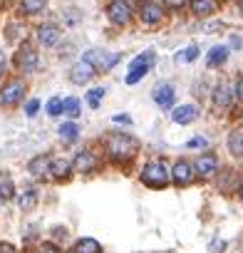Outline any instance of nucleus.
I'll return each mask as SVG.
<instances>
[{
  "label": "nucleus",
  "mask_w": 243,
  "mask_h": 253,
  "mask_svg": "<svg viewBox=\"0 0 243 253\" xmlns=\"http://www.w3.org/2000/svg\"><path fill=\"white\" fill-rule=\"evenodd\" d=\"M171 5H184V0H169Z\"/></svg>",
  "instance_id": "obj_38"
},
{
  "label": "nucleus",
  "mask_w": 243,
  "mask_h": 253,
  "mask_svg": "<svg viewBox=\"0 0 243 253\" xmlns=\"http://www.w3.org/2000/svg\"><path fill=\"white\" fill-rule=\"evenodd\" d=\"M47 8V0H23L20 3V13L23 15H38Z\"/></svg>",
  "instance_id": "obj_22"
},
{
  "label": "nucleus",
  "mask_w": 243,
  "mask_h": 253,
  "mask_svg": "<svg viewBox=\"0 0 243 253\" xmlns=\"http://www.w3.org/2000/svg\"><path fill=\"white\" fill-rule=\"evenodd\" d=\"M62 114H67L70 119H77L80 117V99H75V97L62 99Z\"/></svg>",
  "instance_id": "obj_27"
},
{
  "label": "nucleus",
  "mask_w": 243,
  "mask_h": 253,
  "mask_svg": "<svg viewBox=\"0 0 243 253\" xmlns=\"http://www.w3.org/2000/svg\"><path fill=\"white\" fill-rule=\"evenodd\" d=\"M139 15H142L144 23L157 25V23H162V18H164V5L159 3V0H144V3L139 5Z\"/></svg>",
  "instance_id": "obj_8"
},
{
  "label": "nucleus",
  "mask_w": 243,
  "mask_h": 253,
  "mask_svg": "<svg viewBox=\"0 0 243 253\" xmlns=\"http://www.w3.org/2000/svg\"><path fill=\"white\" fill-rule=\"evenodd\" d=\"M13 196H15V184H13L10 174L0 171V199H3V201H10Z\"/></svg>",
  "instance_id": "obj_18"
},
{
  "label": "nucleus",
  "mask_w": 243,
  "mask_h": 253,
  "mask_svg": "<svg viewBox=\"0 0 243 253\" xmlns=\"http://www.w3.org/2000/svg\"><path fill=\"white\" fill-rule=\"evenodd\" d=\"M154 102L159 107H171V102H174V87L171 84H159L154 89Z\"/></svg>",
  "instance_id": "obj_16"
},
{
  "label": "nucleus",
  "mask_w": 243,
  "mask_h": 253,
  "mask_svg": "<svg viewBox=\"0 0 243 253\" xmlns=\"http://www.w3.org/2000/svg\"><path fill=\"white\" fill-rule=\"evenodd\" d=\"M47 114H50V117H60V114H62V99H60V97H52V99L47 102Z\"/></svg>",
  "instance_id": "obj_30"
},
{
  "label": "nucleus",
  "mask_w": 243,
  "mask_h": 253,
  "mask_svg": "<svg viewBox=\"0 0 243 253\" xmlns=\"http://www.w3.org/2000/svg\"><path fill=\"white\" fill-rule=\"evenodd\" d=\"M152 65H154V52H144L142 57L132 60V65H129V75H127V82H129V84L139 82V80L152 70Z\"/></svg>",
  "instance_id": "obj_6"
},
{
  "label": "nucleus",
  "mask_w": 243,
  "mask_h": 253,
  "mask_svg": "<svg viewBox=\"0 0 243 253\" xmlns=\"http://www.w3.org/2000/svg\"><path fill=\"white\" fill-rule=\"evenodd\" d=\"M196 55H199V47H196V45H191V47H186L184 52H179V57H176V60H179V62H194V60H196Z\"/></svg>",
  "instance_id": "obj_29"
},
{
  "label": "nucleus",
  "mask_w": 243,
  "mask_h": 253,
  "mask_svg": "<svg viewBox=\"0 0 243 253\" xmlns=\"http://www.w3.org/2000/svg\"><path fill=\"white\" fill-rule=\"evenodd\" d=\"M189 147H191V149H194V147H206V139H203V137H196V139L189 142Z\"/></svg>",
  "instance_id": "obj_34"
},
{
  "label": "nucleus",
  "mask_w": 243,
  "mask_h": 253,
  "mask_svg": "<svg viewBox=\"0 0 243 253\" xmlns=\"http://www.w3.org/2000/svg\"><path fill=\"white\" fill-rule=\"evenodd\" d=\"M77 134H80V126H77L75 122H65V124L60 126V137H62V142H75Z\"/></svg>",
  "instance_id": "obj_26"
},
{
  "label": "nucleus",
  "mask_w": 243,
  "mask_h": 253,
  "mask_svg": "<svg viewBox=\"0 0 243 253\" xmlns=\"http://www.w3.org/2000/svg\"><path fill=\"white\" fill-rule=\"evenodd\" d=\"M223 248H226V243H223V241H218V238L211 243V253H216V251H223Z\"/></svg>",
  "instance_id": "obj_35"
},
{
  "label": "nucleus",
  "mask_w": 243,
  "mask_h": 253,
  "mask_svg": "<svg viewBox=\"0 0 243 253\" xmlns=\"http://www.w3.org/2000/svg\"><path fill=\"white\" fill-rule=\"evenodd\" d=\"M70 169H72V164L67 159H52L50 162V176H55V179H65L70 174Z\"/></svg>",
  "instance_id": "obj_20"
},
{
  "label": "nucleus",
  "mask_w": 243,
  "mask_h": 253,
  "mask_svg": "<svg viewBox=\"0 0 243 253\" xmlns=\"http://www.w3.org/2000/svg\"><path fill=\"white\" fill-rule=\"evenodd\" d=\"M236 97H238V99L243 102V80H241V82L236 84Z\"/></svg>",
  "instance_id": "obj_37"
},
{
  "label": "nucleus",
  "mask_w": 243,
  "mask_h": 253,
  "mask_svg": "<svg viewBox=\"0 0 243 253\" xmlns=\"http://www.w3.org/2000/svg\"><path fill=\"white\" fill-rule=\"evenodd\" d=\"M38 109H40V102H38V99H33V102H28V107H25V112H28L30 117H33V114H35Z\"/></svg>",
  "instance_id": "obj_33"
},
{
  "label": "nucleus",
  "mask_w": 243,
  "mask_h": 253,
  "mask_svg": "<svg viewBox=\"0 0 243 253\" xmlns=\"http://www.w3.org/2000/svg\"><path fill=\"white\" fill-rule=\"evenodd\" d=\"M84 60L94 67V72H107L119 62V55H112V52H104V50H87Z\"/></svg>",
  "instance_id": "obj_5"
},
{
  "label": "nucleus",
  "mask_w": 243,
  "mask_h": 253,
  "mask_svg": "<svg viewBox=\"0 0 243 253\" xmlns=\"http://www.w3.org/2000/svg\"><path fill=\"white\" fill-rule=\"evenodd\" d=\"M25 92H28L25 80H23V77H10V80L3 84V89H0V107H5V109L18 107V104L23 102Z\"/></svg>",
  "instance_id": "obj_2"
},
{
  "label": "nucleus",
  "mask_w": 243,
  "mask_h": 253,
  "mask_svg": "<svg viewBox=\"0 0 243 253\" xmlns=\"http://www.w3.org/2000/svg\"><path fill=\"white\" fill-rule=\"evenodd\" d=\"M72 253H102V246H99V241H94V238H82V241L75 243Z\"/></svg>",
  "instance_id": "obj_21"
},
{
  "label": "nucleus",
  "mask_w": 243,
  "mask_h": 253,
  "mask_svg": "<svg viewBox=\"0 0 243 253\" xmlns=\"http://www.w3.org/2000/svg\"><path fill=\"white\" fill-rule=\"evenodd\" d=\"M107 15L114 25H127L132 20V8L127 0H114V3L107 8Z\"/></svg>",
  "instance_id": "obj_7"
},
{
  "label": "nucleus",
  "mask_w": 243,
  "mask_h": 253,
  "mask_svg": "<svg viewBox=\"0 0 243 253\" xmlns=\"http://www.w3.org/2000/svg\"><path fill=\"white\" fill-rule=\"evenodd\" d=\"M189 5H191V13L199 15V18H208L216 13L218 3L216 0H189Z\"/></svg>",
  "instance_id": "obj_15"
},
{
  "label": "nucleus",
  "mask_w": 243,
  "mask_h": 253,
  "mask_svg": "<svg viewBox=\"0 0 243 253\" xmlns=\"http://www.w3.org/2000/svg\"><path fill=\"white\" fill-rule=\"evenodd\" d=\"M5 3H8V0H5Z\"/></svg>",
  "instance_id": "obj_41"
},
{
  "label": "nucleus",
  "mask_w": 243,
  "mask_h": 253,
  "mask_svg": "<svg viewBox=\"0 0 243 253\" xmlns=\"http://www.w3.org/2000/svg\"><path fill=\"white\" fill-rule=\"evenodd\" d=\"M142 179H144L147 186H152V189H162V186L169 184L171 174H169V169H166L164 162H149V164L144 167V171H142Z\"/></svg>",
  "instance_id": "obj_3"
},
{
  "label": "nucleus",
  "mask_w": 243,
  "mask_h": 253,
  "mask_svg": "<svg viewBox=\"0 0 243 253\" xmlns=\"http://www.w3.org/2000/svg\"><path fill=\"white\" fill-rule=\"evenodd\" d=\"M80 15H82L80 10H67V23H70V25H77V23L82 20Z\"/></svg>",
  "instance_id": "obj_31"
},
{
  "label": "nucleus",
  "mask_w": 243,
  "mask_h": 253,
  "mask_svg": "<svg viewBox=\"0 0 243 253\" xmlns=\"http://www.w3.org/2000/svg\"><path fill=\"white\" fill-rule=\"evenodd\" d=\"M107 152L114 162H127L139 152V142L132 134H112L107 139Z\"/></svg>",
  "instance_id": "obj_1"
},
{
  "label": "nucleus",
  "mask_w": 243,
  "mask_h": 253,
  "mask_svg": "<svg viewBox=\"0 0 243 253\" xmlns=\"http://www.w3.org/2000/svg\"><path fill=\"white\" fill-rule=\"evenodd\" d=\"M231 102V87L228 84H218L216 92H213V104L216 107H228Z\"/></svg>",
  "instance_id": "obj_25"
},
{
  "label": "nucleus",
  "mask_w": 243,
  "mask_h": 253,
  "mask_svg": "<svg viewBox=\"0 0 243 253\" xmlns=\"http://www.w3.org/2000/svg\"><path fill=\"white\" fill-rule=\"evenodd\" d=\"M18 206H20V211H33L38 206V191L35 189H25L18 196Z\"/></svg>",
  "instance_id": "obj_19"
},
{
  "label": "nucleus",
  "mask_w": 243,
  "mask_h": 253,
  "mask_svg": "<svg viewBox=\"0 0 243 253\" xmlns=\"http://www.w3.org/2000/svg\"><path fill=\"white\" fill-rule=\"evenodd\" d=\"M241 196H243V186H241Z\"/></svg>",
  "instance_id": "obj_39"
},
{
  "label": "nucleus",
  "mask_w": 243,
  "mask_h": 253,
  "mask_svg": "<svg viewBox=\"0 0 243 253\" xmlns=\"http://www.w3.org/2000/svg\"><path fill=\"white\" fill-rule=\"evenodd\" d=\"M0 201H3V199H0Z\"/></svg>",
  "instance_id": "obj_42"
},
{
  "label": "nucleus",
  "mask_w": 243,
  "mask_h": 253,
  "mask_svg": "<svg viewBox=\"0 0 243 253\" xmlns=\"http://www.w3.org/2000/svg\"><path fill=\"white\" fill-rule=\"evenodd\" d=\"M94 75H97L94 67H92L87 60H82V62H77V65L70 70V82H72V84H87Z\"/></svg>",
  "instance_id": "obj_10"
},
{
  "label": "nucleus",
  "mask_w": 243,
  "mask_h": 253,
  "mask_svg": "<svg viewBox=\"0 0 243 253\" xmlns=\"http://www.w3.org/2000/svg\"><path fill=\"white\" fill-rule=\"evenodd\" d=\"M38 65H40L38 50H35L30 42H23V47H20L18 55H15V67H18L23 75H33V72L38 70Z\"/></svg>",
  "instance_id": "obj_4"
},
{
  "label": "nucleus",
  "mask_w": 243,
  "mask_h": 253,
  "mask_svg": "<svg viewBox=\"0 0 243 253\" xmlns=\"http://www.w3.org/2000/svg\"><path fill=\"white\" fill-rule=\"evenodd\" d=\"M50 162H52V157L38 154V157L28 164V171H30L35 179H45V176H50Z\"/></svg>",
  "instance_id": "obj_12"
},
{
  "label": "nucleus",
  "mask_w": 243,
  "mask_h": 253,
  "mask_svg": "<svg viewBox=\"0 0 243 253\" xmlns=\"http://www.w3.org/2000/svg\"><path fill=\"white\" fill-rule=\"evenodd\" d=\"M72 169H75L77 174H89V171H94V169H97V157H94L89 149H84V152H80V154L75 157Z\"/></svg>",
  "instance_id": "obj_11"
},
{
  "label": "nucleus",
  "mask_w": 243,
  "mask_h": 253,
  "mask_svg": "<svg viewBox=\"0 0 243 253\" xmlns=\"http://www.w3.org/2000/svg\"><path fill=\"white\" fill-rule=\"evenodd\" d=\"M171 119H174L176 124H191V122L196 119V107H191V104L176 107L174 114H171Z\"/></svg>",
  "instance_id": "obj_17"
},
{
  "label": "nucleus",
  "mask_w": 243,
  "mask_h": 253,
  "mask_svg": "<svg viewBox=\"0 0 243 253\" xmlns=\"http://www.w3.org/2000/svg\"><path fill=\"white\" fill-rule=\"evenodd\" d=\"M228 149H231L233 157H243V132H241V129L231 132V137H228Z\"/></svg>",
  "instance_id": "obj_24"
},
{
  "label": "nucleus",
  "mask_w": 243,
  "mask_h": 253,
  "mask_svg": "<svg viewBox=\"0 0 243 253\" xmlns=\"http://www.w3.org/2000/svg\"><path fill=\"white\" fill-rule=\"evenodd\" d=\"M40 253H62V251H60L55 243H42V246H40Z\"/></svg>",
  "instance_id": "obj_32"
},
{
  "label": "nucleus",
  "mask_w": 243,
  "mask_h": 253,
  "mask_svg": "<svg viewBox=\"0 0 243 253\" xmlns=\"http://www.w3.org/2000/svg\"><path fill=\"white\" fill-rule=\"evenodd\" d=\"M60 40H62V30L55 23H45V25L38 28V42L42 47H55Z\"/></svg>",
  "instance_id": "obj_9"
},
{
  "label": "nucleus",
  "mask_w": 243,
  "mask_h": 253,
  "mask_svg": "<svg viewBox=\"0 0 243 253\" xmlns=\"http://www.w3.org/2000/svg\"><path fill=\"white\" fill-rule=\"evenodd\" d=\"M0 75H3V70H0Z\"/></svg>",
  "instance_id": "obj_40"
},
{
  "label": "nucleus",
  "mask_w": 243,
  "mask_h": 253,
  "mask_svg": "<svg viewBox=\"0 0 243 253\" xmlns=\"http://www.w3.org/2000/svg\"><path fill=\"white\" fill-rule=\"evenodd\" d=\"M102 97H104V89H102V87H94V89L87 92V104H89L92 109H97L99 102H102Z\"/></svg>",
  "instance_id": "obj_28"
},
{
  "label": "nucleus",
  "mask_w": 243,
  "mask_h": 253,
  "mask_svg": "<svg viewBox=\"0 0 243 253\" xmlns=\"http://www.w3.org/2000/svg\"><path fill=\"white\" fill-rule=\"evenodd\" d=\"M171 179L179 184V186H189L191 181H194V167L189 164V162H176V167H174V171H171Z\"/></svg>",
  "instance_id": "obj_13"
},
{
  "label": "nucleus",
  "mask_w": 243,
  "mask_h": 253,
  "mask_svg": "<svg viewBox=\"0 0 243 253\" xmlns=\"http://www.w3.org/2000/svg\"><path fill=\"white\" fill-rule=\"evenodd\" d=\"M0 253H15V248L10 243H0Z\"/></svg>",
  "instance_id": "obj_36"
},
{
  "label": "nucleus",
  "mask_w": 243,
  "mask_h": 253,
  "mask_svg": "<svg viewBox=\"0 0 243 253\" xmlns=\"http://www.w3.org/2000/svg\"><path fill=\"white\" fill-rule=\"evenodd\" d=\"M196 171H199V176L211 179V176L218 171V159H216L213 154H201L199 162H196Z\"/></svg>",
  "instance_id": "obj_14"
},
{
  "label": "nucleus",
  "mask_w": 243,
  "mask_h": 253,
  "mask_svg": "<svg viewBox=\"0 0 243 253\" xmlns=\"http://www.w3.org/2000/svg\"><path fill=\"white\" fill-rule=\"evenodd\" d=\"M226 57H228V47L226 45H216V47H211V52H208V65L211 67H218V65H223L226 62Z\"/></svg>",
  "instance_id": "obj_23"
}]
</instances>
